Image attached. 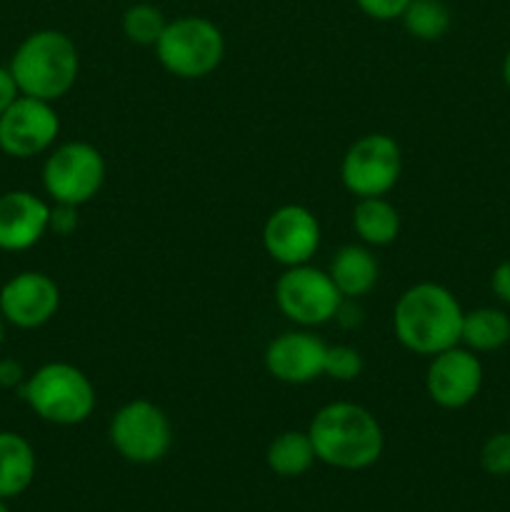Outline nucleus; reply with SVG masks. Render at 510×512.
<instances>
[{
	"label": "nucleus",
	"instance_id": "f257e3e1",
	"mask_svg": "<svg viewBox=\"0 0 510 512\" xmlns=\"http://www.w3.org/2000/svg\"><path fill=\"white\" fill-rule=\"evenodd\" d=\"M463 315L458 298L445 285L415 283L395 303V338L410 353L433 358L460 345Z\"/></svg>",
	"mask_w": 510,
	"mask_h": 512
},
{
	"label": "nucleus",
	"instance_id": "0eeeda50",
	"mask_svg": "<svg viewBox=\"0 0 510 512\" xmlns=\"http://www.w3.org/2000/svg\"><path fill=\"white\" fill-rule=\"evenodd\" d=\"M108 438L128 463L153 465L173 448V423L160 405L130 400L110 420Z\"/></svg>",
	"mask_w": 510,
	"mask_h": 512
},
{
	"label": "nucleus",
	"instance_id": "b1692460",
	"mask_svg": "<svg viewBox=\"0 0 510 512\" xmlns=\"http://www.w3.org/2000/svg\"><path fill=\"white\" fill-rule=\"evenodd\" d=\"M480 465L493 478L510 475V430L508 433H495L485 440L480 450Z\"/></svg>",
	"mask_w": 510,
	"mask_h": 512
},
{
	"label": "nucleus",
	"instance_id": "4be33fe9",
	"mask_svg": "<svg viewBox=\"0 0 510 512\" xmlns=\"http://www.w3.org/2000/svg\"><path fill=\"white\" fill-rule=\"evenodd\" d=\"M165 25H168V20H165L163 10L150 3H135L123 13L125 38L135 45H143V48H155Z\"/></svg>",
	"mask_w": 510,
	"mask_h": 512
},
{
	"label": "nucleus",
	"instance_id": "9d476101",
	"mask_svg": "<svg viewBox=\"0 0 510 512\" xmlns=\"http://www.w3.org/2000/svg\"><path fill=\"white\" fill-rule=\"evenodd\" d=\"M60 135V118L48 100L20 95L0 115V150L15 160L48 153Z\"/></svg>",
	"mask_w": 510,
	"mask_h": 512
},
{
	"label": "nucleus",
	"instance_id": "7c9ffc66",
	"mask_svg": "<svg viewBox=\"0 0 510 512\" xmlns=\"http://www.w3.org/2000/svg\"><path fill=\"white\" fill-rule=\"evenodd\" d=\"M5 330H8V323H5L3 313H0V345L5 343Z\"/></svg>",
	"mask_w": 510,
	"mask_h": 512
},
{
	"label": "nucleus",
	"instance_id": "2f4dec72",
	"mask_svg": "<svg viewBox=\"0 0 510 512\" xmlns=\"http://www.w3.org/2000/svg\"><path fill=\"white\" fill-rule=\"evenodd\" d=\"M0 512H10V510H8V505H5V500H3V498H0Z\"/></svg>",
	"mask_w": 510,
	"mask_h": 512
},
{
	"label": "nucleus",
	"instance_id": "a211bd4d",
	"mask_svg": "<svg viewBox=\"0 0 510 512\" xmlns=\"http://www.w3.org/2000/svg\"><path fill=\"white\" fill-rule=\"evenodd\" d=\"M353 230L368 248H383L400 235V213L385 195L358 198L353 208Z\"/></svg>",
	"mask_w": 510,
	"mask_h": 512
},
{
	"label": "nucleus",
	"instance_id": "cd10ccee",
	"mask_svg": "<svg viewBox=\"0 0 510 512\" xmlns=\"http://www.w3.org/2000/svg\"><path fill=\"white\" fill-rule=\"evenodd\" d=\"M18 98L20 88L18 83H15L13 73H10V68H3V65H0V115H3Z\"/></svg>",
	"mask_w": 510,
	"mask_h": 512
},
{
	"label": "nucleus",
	"instance_id": "2eb2a0df",
	"mask_svg": "<svg viewBox=\"0 0 510 512\" xmlns=\"http://www.w3.org/2000/svg\"><path fill=\"white\" fill-rule=\"evenodd\" d=\"M50 230V205L30 190L0 195V250L23 253L38 245Z\"/></svg>",
	"mask_w": 510,
	"mask_h": 512
},
{
	"label": "nucleus",
	"instance_id": "4468645a",
	"mask_svg": "<svg viewBox=\"0 0 510 512\" xmlns=\"http://www.w3.org/2000/svg\"><path fill=\"white\" fill-rule=\"evenodd\" d=\"M328 343L310 330H288L265 348V370L288 385H308L325 375Z\"/></svg>",
	"mask_w": 510,
	"mask_h": 512
},
{
	"label": "nucleus",
	"instance_id": "5701e85b",
	"mask_svg": "<svg viewBox=\"0 0 510 512\" xmlns=\"http://www.w3.org/2000/svg\"><path fill=\"white\" fill-rule=\"evenodd\" d=\"M363 373V355L350 345H328L325 358V375L338 383H350Z\"/></svg>",
	"mask_w": 510,
	"mask_h": 512
},
{
	"label": "nucleus",
	"instance_id": "f8f14e48",
	"mask_svg": "<svg viewBox=\"0 0 510 512\" xmlns=\"http://www.w3.org/2000/svg\"><path fill=\"white\" fill-rule=\"evenodd\" d=\"M483 385V363L468 348L443 350L430 358L425 370V390L435 405L445 410H460L473 403Z\"/></svg>",
	"mask_w": 510,
	"mask_h": 512
},
{
	"label": "nucleus",
	"instance_id": "f3484780",
	"mask_svg": "<svg viewBox=\"0 0 510 512\" xmlns=\"http://www.w3.org/2000/svg\"><path fill=\"white\" fill-rule=\"evenodd\" d=\"M35 450L28 440L13 430H0V498L23 495L35 480Z\"/></svg>",
	"mask_w": 510,
	"mask_h": 512
},
{
	"label": "nucleus",
	"instance_id": "6ab92c4d",
	"mask_svg": "<svg viewBox=\"0 0 510 512\" xmlns=\"http://www.w3.org/2000/svg\"><path fill=\"white\" fill-rule=\"evenodd\" d=\"M315 448L308 430H285L265 450V463L280 478H300L308 473L315 463Z\"/></svg>",
	"mask_w": 510,
	"mask_h": 512
},
{
	"label": "nucleus",
	"instance_id": "f03ea898",
	"mask_svg": "<svg viewBox=\"0 0 510 512\" xmlns=\"http://www.w3.org/2000/svg\"><path fill=\"white\" fill-rule=\"evenodd\" d=\"M315 458L338 470H365L383 455L385 435L378 418L355 403H330L308 428Z\"/></svg>",
	"mask_w": 510,
	"mask_h": 512
},
{
	"label": "nucleus",
	"instance_id": "7ed1b4c3",
	"mask_svg": "<svg viewBox=\"0 0 510 512\" xmlns=\"http://www.w3.org/2000/svg\"><path fill=\"white\" fill-rule=\"evenodd\" d=\"M10 73L20 95L55 103L73 90L80 73V55L73 38L63 30H35L15 48Z\"/></svg>",
	"mask_w": 510,
	"mask_h": 512
},
{
	"label": "nucleus",
	"instance_id": "a878e982",
	"mask_svg": "<svg viewBox=\"0 0 510 512\" xmlns=\"http://www.w3.org/2000/svg\"><path fill=\"white\" fill-rule=\"evenodd\" d=\"M78 228V208L75 205L53 203L50 205V233L68 238Z\"/></svg>",
	"mask_w": 510,
	"mask_h": 512
},
{
	"label": "nucleus",
	"instance_id": "c756f323",
	"mask_svg": "<svg viewBox=\"0 0 510 512\" xmlns=\"http://www.w3.org/2000/svg\"><path fill=\"white\" fill-rule=\"evenodd\" d=\"M503 80H505V85L510 88V50H508V55H505V60H503Z\"/></svg>",
	"mask_w": 510,
	"mask_h": 512
},
{
	"label": "nucleus",
	"instance_id": "39448f33",
	"mask_svg": "<svg viewBox=\"0 0 510 512\" xmlns=\"http://www.w3.org/2000/svg\"><path fill=\"white\" fill-rule=\"evenodd\" d=\"M155 55L170 75L180 80H200L220 68L225 58V38L218 25L200 15L168 20L155 43Z\"/></svg>",
	"mask_w": 510,
	"mask_h": 512
},
{
	"label": "nucleus",
	"instance_id": "c85d7f7f",
	"mask_svg": "<svg viewBox=\"0 0 510 512\" xmlns=\"http://www.w3.org/2000/svg\"><path fill=\"white\" fill-rule=\"evenodd\" d=\"M490 288H493L495 298L510 305V260H505V263H500L493 270V275H490Z\"/></svg>",
	"mask_w": 510,
	"mask_h": 512
},
{
	"label": "nucleus",
	"instance_id": "393cba45",
	"mask_svg": "<svg viewBox=\"0 0 510 512\" xmlns=\"http://www.w3.org/2000/svg\"><path fill=\"white\" fill-rule=\"evenodd\" d=\"M410 0H355L360 10H363L368 18L380 20V23H388V20H398L405 13Z\"/></svg>",
	"mask_w": 510,
	"mask_h": 512
},
{
	"label": "nucleus",
	"instance_id": "6e6552de",
	"mask_svg": "<svg viewBox=\"0 0 510 512\" xmlns=\"http://www.w3.org/2000/svg\"><path fill=\"white\" fill-rule=\"evenodd\" d=\"M343 300L328 270L313 268L310 263L285 268L275 280V303L280 313L300 328H318L335 320Z\"/></svg>",
	"mask_w": 510,
	"mask_h": 512
},
{
	"label": "nucleus",
	"instance_id": "9b49d317",
	"mask_svg": "<svg viewBox=\"0 0 510 512\" xmlns=\"http://www.w3.org/2000/svg\"><path fill=\"white\" fill-rule=\"evenodd\" d=\"M320 223L305 205H280L263 225V248L283 268L310 263L320 248Z\"/></svg>",
	"mask_w": 510,
	"mask_h": 512
},
{
	"label": "nucleus",
	"instance_id": "dca6fc26",
	"mask_svg": "<svg viewBox=\"0 0 510 512\" xmlns=\"http://www.w3.org/2000/svg\"><path fill=\"white\" fill-rule=\"evenodd\" d=\"M378 260L368 245H343L328 265V275L345 300H358L368 295L378 283Z\"/></svg>",
	"mask_w": 510,
	"mask_h": 512
},
{
	"label": "nucleus",
	"instance_id": "423d86ee",
	"mask_svg": "<svg viewBox=\"0 0 510 512\" xmlns=\"http://www.w3.org/2000/svg\"><path fill=\"white\" fill-rule=\"evenodd\" d=\"M105 158L95 145L85 140H70L48 153L43 163V188L53 203H90L105 183Z\"/></svg>",
	"mask_w": 510,
	"mask_h": 512
},
{
	"label": "nucleus",
	"instance_id": "bb28decb",
	"mask_svg": "<svg viewBox=\"0 0 510 512\" xmlns=\"http://www.w3.org/2000/svg\"><path fill=\"white\" fill-rule=\"evenodd\" d=\"M28 380V373H25L23 365L13 358L0 360V388L13 390V388H23V383Z\"/></svg>",
	"mask_w": 510,
	"mask_h": 512
},
{
	"label": "nucleus",
	"instance_id": "ddd939ff",
	"mask_svg": "<svg viewBox=\"0 0 510 512\" xmlns=\"http://www.w3.org/2000/svg\"><path fill=\"white\" fill-rule=\"evenodd\" d=\"M58 308V283L40 270H23L0 288V313L13 328H43L58 315Z\"/></svg>",
	"mask_w": 510,
	"mask_h": 512
},
{
	"label": "nucleus",
	"instance_id": "aec40b11",
	"mask_svg": "<svg viewBox=\"0 0 510 512\" xmlns=\"http://www.w3.org/2000/svg\"><path fill=\"white\" fill-rule=\"evenodd\" d=\"M510 340V318L498 308H475L463 315L460 343L473 353H493Z\"/></svg>",
	"mask_w": 510,
	"mask_h": 512
},
{
	"label": "nucleus",
	"instance_id": "412c9836",
	"mask_svg": "<svg viewBox=\"0 0 510 512\" xmlns=\"http://www.w3.org/2000/svg\"><path fill=\"white\" fill-rule=\"evenodd\" d=\"M400 20H403V28L408 30V35L430 43V40H440L448 33L453 15L443 0H410Z\"/></svg>",
	"mask_w": 510,
	"mask_h": 512
},
{
	"label": "nucleus",
	"instance_id": "20e7f679",
	"mask_svg": "<svg viewBox=\"0 0 510 512\" xmlns=\"http://www.w3.org/2000/svg\"><path fill=\"white\" fill-rule=\"evenodd\" d=\"M20 398L50 425H80L93 415L98 395L88 375L70 363H45L20 388Z\"/></svg>",
	"mask_w": 510,
	"mask_h": 512
},
{
	"label": "nucleus",
	"instance_id": "1a4fd4ad",
	"mask_svg": "<svg viewBox=\"0 0 510 512\" xmlns=\"http://www.w3.org/2000/svg\"><path fill=\"white\" fill-rule=\"evenodd\" d=\"M403 173V155L395 138L385 133H368L355 140L340 163V180L355 198L388 195Z\"/></svg>",
	"mask_w": 510,
	"mask_h": 512
}]
</instances>
